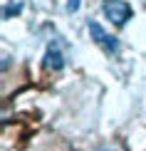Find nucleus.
<instances>
[{"label":"nucleus","instance_id":"nucleus-1","mask_svg":"<svg viewBox=\"0 0 146 151\" xmlns=\"http://www.w3.org/2000/svg\"><path fill=\"white\" fill-rule=\"evenodd\" d=\"M104 15L114 25H124L131 17V5L124 3V0H106L104 3Z\"/></svg>","mask_w":146,"mask_h":151},{"label":"nucleus","instance_id":"nucleus-2","mask_svg":"<svg viewBox=\"0 0 146 151\" xmlns=\"http://www.w3.org/2000/svg\"><path fill=\"white\" fill-rule=\"evenodd\" d=\"M89 30H92V35H94V37H99V40H97L99 45H104L109 52H117V42H114V37H109L104 30L99 27V25H89Z\"/></svg>","mask_w":146,"mask_h":151}]
</instances>
